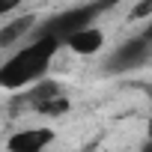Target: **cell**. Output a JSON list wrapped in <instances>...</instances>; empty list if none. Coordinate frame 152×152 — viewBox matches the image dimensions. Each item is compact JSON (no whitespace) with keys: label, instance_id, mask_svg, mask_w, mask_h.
<instances>
[{"label":"cell","instance_id":"obj_10","mask_svg":"<svg viewBox=\"0 0 152 152\" xmlns=\"http://www.w3.org/2000/svg\"><path fill=\"white\" fill-rule=\"evenodd\" d=\"M140 152H152V140H146V143H143V149H140Z\"/></svg>","mask_w":152,"mask_h":152},{"label":"cell","instance_id":"obj_1","mask_svg":"<svg viewBox=\"0 0 152 152\" xmlns=\"http://www.w3.org/2000/svg\"><path fill=\"white\" fill-rule=\"evenodd\" d=\"M60 39L51 33H42L36 42L18 48L15 54H9L0 66V90H27L30 84H36L39 78H45L48 66L54 63L57 51H60Z\"/></svg>","mask_w":152,"mask_h":152},{"label":"cell","instance_id":"obj_11","mask_svg":"<svg viewBox=\"0 0 152 152\" xmlns=\"http://www.w3.org/2000/svg\"><path fill=\"white\" fill-rule=\"evenodd\" d=\"M146 36H149V42H152V30H149V33H146Z\"/></svg>","mask_w":152,"mask_h":152},{"label":"cell","instance_id":"obj_2","mask_svg":"<svg viewBox=\"0 0 152 152\" xmlns=\"http://www.w3.org/2000/svg\"><path fill=\"white\" fill-rule=\"evenodd\" d=\"M149 51H152L149 36H131V39H125L122 45H116V51L110 54V60H107L104 66H107V72H113V75L131 72V69H137V66H143V63L149 60Z\"/></svg>","mask_w":152,"mask_h":152},{"label":"cell","instance_id":"obj_4","mask_svg":"<svg viewBox=\"0 0 152 152\" xmlns=\"http://www.w3.org/2000/svg\"><path fill=\"white\" fill-rule=\"evenodd\" d=\"M93 15H96V9H93V6H75V9H66V12L54 15V18L42 27V33H51V36H57V39L63 42L69 33L87 27V24L93 21Z\"/></svg>","mask_w":152,"mask_h":152},{"label":"cell","instance_id":"obj_12","mask_svg":"<svg viewBox=\"0 0 152 152\" xmlns=\"http://www.w3.org/2000/svg\"><path fill=\"white\" fill-rule=\"evenodd\" d=\"M149 30H152V27H149Z\"/></svg>","mask_w":152,"mask_h":152},{"label":"cell","instance_id":"obj_9","mask_svg":"<svg viewBox=\"0 0 152 152\" xmlns=\"http://www.w3.org/2000/svg\"><path fill=\"white\" fill-rule=\"evenodd\" d=\"M146 140H152V116L146 119Z\"/></svg>","mask_w":152,"mask_h":152},{"label":"cell","instance_id":"obj_3","mask_svg":"<svg viewBox=\"0 0 152 152\" xmlns=\"http://www.w3.org/2000/svg\"><path fill=\"white\" fill-rule=\"evenodd\" d=\"M54 128L48 125H33V128H21L15 134H9L6 140V152H48V146L54 143Z\"/></svg>","mask_w":152,"mask_h":152},{"label":"cell","instance_id":"obj_8","mask_svg":"<svg viewBox=\"0 0 152 152\" xmlns=\"http://www.w3.org/2000/svg\"><path fill=\"white\" fill-rule=\"evenodd\" d=\"M21 3H24V0H0V18H9V15H15Z\"/></svg>","mask_w":152,"mask_h":152},{"label":"cell","instance_id":"obj_5","mask_svg":"<svg viewBox=\"0 0 152 152\" xmlns=\"http://www.w3.org/2000/svg\"><path fill=\"white\" fill-rule=\"evenodd\" d=\"M63 42H66V48H69L72 54H78V57H93V54H99V51L104 48L107 36H104V30H102V27L87 24V27H81V30L69 33Z\"/></svg>","mask_w":152,"mask_h":152},{"label":"cell","instance_id":"obj_6","mask_svg":"<svg viewBox=\"0 0 152 152\" xmlns=\"http://www.w3.org/2000/svg\"><path fill=\"white\" fill-rule=\"evenodd\" d=\"M36 27V15H18V18H6V24L0 27V51L15 48L18 42H24Z\"/></svg>","mask_w":152,"mask_h":152},{"label":"cell","instance_id":"obj_7","mask_svg":"<svg viewBox=\"0 0 152 152\" xmlns=\"http://www.w3.org/2000/svg\"><path fill=\"white\" fill-rule=\"evenodd\" d=\"M128 18H134V21H140V18H152V0H137Z\"/></svg>","mask_w":152,"mask_h":152}]
</instances>
